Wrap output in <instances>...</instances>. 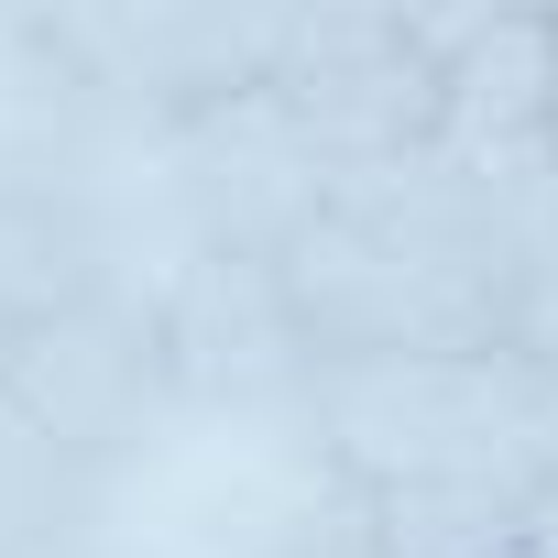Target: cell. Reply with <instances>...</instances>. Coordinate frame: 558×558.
<instances>
[{"instance_id":"ba28073f","label":"cell","mask_w":558,"mask_h":558,"mask_svg":"<svg viewBox=\"0 0 558 558\" xmlns=\"http://www.w3.org/2000/svg\"><path fill=\"white\" fill-rule=\"evenodd\" d=\"M121 286H143L121 175L0 132V318H12V340L66 307H99Z\"/></svg>"},{"instance_id":"52a82bcc","label":"cell","mask_w":558,"mask_h":558,"mask_svg":"<svg viewBox=\"0 0 558 558\" xmlns=\"http://www.w3.org/2000/svg\"><path fill=\"white\" fill-rule=\"evenodd\" d=\"M154 175H165V208H175V252H230V263H286V241L329 208V165L296 143L274 88L197 110L154 154Z\"/></svg>"},{"instance_id":"5bb4252c","label":"cell","mask_w":558,"mask_h":558,"mask_svg":"<svg viewBox=\"0 0 558 558\" xmlns=\"http://www.w3.org/2000/svg\"><path fill=\"white\" fill-rule=\"evenodd\" d=\"M525 558H558V471L536 482V514H525Z\"/></svg>"},{"instance_id":"3957f363","label":"cell","mask_w":558,"mask_h":558,"mask_svg":"<svg viewBox=\"0 0 558 558\" xmlns=\"http://www.w3.org/2000/svg\"><path fill=\"white\" fill-rule=\"evenodd\" d=\"M296 438L318 493L395 504V493H536L558 471V395L493 351H416V362H340L307 384Z\"/></svg>"},{"instance_id":"7c38bea8","label":"cell","mask_w":558,"mask_h":558,"mask_svg":"<svg viewBox=\"0 0 558 558\" xmlns=\"http://www.w3.org/2000/svg\"><path fill=\"white\" fill-rule=\"evenodd\" d=\"M504 351L558 395V175L514 219V274H504Z\"/></svg>"},{"instance_id":"e0dca14e","label":"cell","mask_w":558,"mask_h":558,"mask_svg":"<svg viewBox=\"0 0 558 558\" xmlns=\"http://www.w3.org/2000/svg\"><path fill=\"white\" fill-rule=\"evenodd\" d=\"M99 558H110V547H99Z\"/></svg>"},{"instance_id":"277c9868","label":"cell","mask_w":558,"mask_h":558,"mask_svg":"<svg viewBox=\"0 0 558 558\" xmlns=\"http://www.w3.org/2000/svg\"><path fill=\"white\" fill-rule=\"evenodd\" d=\"M274 110L296 121V143L329 165V186L395 175L438 154V56L427 12L395 0H318L286 12V56H274Z\"/></svg>"},{"instance_id":"8992f818","label":"cell","mask_w":558,"mask_h":558,"mask_svg":"<svg viewBox=\"0 0 558 558\" xmlns=\"http://www.w3.org/2000/svg\"><path fill=\"white\" fill-rule=\"evenodd\" d=\"M154 329L175 362L186 416H286L318 384V351L286 307V274L274 263H230V252H175L154 274Z\"/></svg>"},{"instance_id":"9c48e42d","label":"cell","mask_w":558,"mask_h":558,"mask_svg":"<svg viewBox=\"0 0 558 558\" xmlns=\"http://www.w3.org/2000/svg\"><path fill=\"white\" fill-rule=\"evenodd\" d=\"M427 56H438V154L449 165H471L493 186L558 175V154H547L558 12H427Z\"/></svg>"},{"instance_id":"4fadbf2b","label":"cell","mask_w":558,"mask_h":558,"mask_svg":"<svg viewBox=\"0 0 558 558\" xmlns=\"http://www.w3.org/2000/svg\"><path fill=\"white\" fill-rule=\"evenodd\" d=\"M263 558H384V547H373V525H362L340 493H318L307 514H286V525L263 536Z\"/></svg>"},{"instance_id":"7a4b0ae2","label":"cell","mask_w":558,"mask_h":558,"mask_svg":"<svg viewBox=\"0 0 558 558\" xmlns=\"http://www.w3.org/2000/svg\"><path fill=\"white\" fill-rule=\"evenodd\" d=\"M286 12L230 0H110V12H23L0 23V88L12 143L77 154V165H154L197 110H230L274 77Z\"/></svg>"},{"instance_id":"9a60e30c","label":"cell","mask_w":558,"mask_h":558,"mask_svg":"<svg viewBox=\"0 0 558 558\" xmlns=\"http://www.w3.org/2000/svg\"><path fill=\"white\" fill-rule=\"evenodd\" d=\"M547 154H558V88H547Z\"/></svg>"},{"instance_id":"8fae6325","label":"cell","mask_w":558,"mask_h":558,"mask_svg":"<svg viewBox=\"0 0 558 558\" xmlns=\"http://www.w3.org/2000/svg\"><path fill=\"white\" fill-rule=\"evenodd\" d=\"M373 525L384 558H525V514L536 493H395V504H351Z\"/></svg>"},{"instance_id":"5b68a950","label":"cell","mask_w":558,"mask_h":558,"mask_svg":"<svg viewBox=\"0 0 558 558\" xmlns=\"http://www.w3.org/2000/svg\"><path fill=\"white\" fill-rule=\"evenodd\" d=\"M0 405L45 449H66L77 471H99L121 493V471H143L175 438V416H186L165 329H154V286H121L99 307H66V318L23 329L0 351Z\"/></svg>"},{"instance_id":"6da1fadb","label":"cell","mask_w":558,"mask_h":558,"mask_svg":"<svg viewBox=\"0 0 558 558\" xmlns=\"http://www.w3.org/2000/svg\"><path fill=\"white\" fill-rule=\"evenodd\" d=\"M536 186H493V175H471L449 154L362 175V186H329V208L274 263L318 373L416 362V351H493L504 340L514 219H525Z\"/></svg>"},{"instance_id":"30bf717a","label":"cell","mask_w":558,"mask_h":558,"mask_svg":"<svg viewBox=\"0 0 558 558\" xmlns=\"http://www.w3.org/2000/svg\"><path fill=\"white\" fill-rule=\"evenodd\" d=\"M99 525H110V482L0 405V558H99Z\"/></svg>"},{"instance_id":"2e32d148","label":"cell","mask_w":558,"mask_h":558,"mask_svg":"<svg viewBox=\"0 0 558 558\" xmlns=\"http://www.w3.org/2000/svg\"><path fill=\"white\" fill-rule=\"evenodd\" d=\"M0 351H12V318H0Z\"/></svg>"}]
</instances>
